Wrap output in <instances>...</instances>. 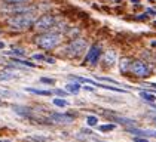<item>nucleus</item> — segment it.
I'll use <instances>...</instances> for the list:
<instances>
[{"instance_id":"ddd939ff","label":"nucleus","mask_w":156,"mask_h":142,"mask_svg":"<svg viewBox=\"0 0 156 142\" xmlns=\"http://www.w3.org/2000/svg\"><path fill=\"white\" fill-rule=\"evenodd\" d=\"M80 87H82V86H80L79 83H69V84L66 86V89H67L69 92H72V93H77V92L80 90Z\"/></svg>"},{"instance_id":"9d476101","label":"nucleus","mask_w":156,"mask_h":142,"mask_svg":"<svg viewBox=\"0 0 156 142\" xmlns=\"http://www.w3.org/2000/svg\"><path fill=\"white\" fill-rule=\"evenodd\" d=\"M126 130L135 136H155V132H150V130H141L137 129V127H128Z\"/></svg>"},{"instance_id":"f03ea898","label":"nucleus","mask_w":156,"mask_h":142,"mask_svg":"<svg viewBox=\"0 0 156 142\" xmlns=\"http://www.w3.org/2000/svg\"><path fill=\"white\" fill-rule=\"evenodd\" d=\"M36 22L34 19V12H27V13H18L8 18V25L12 30H27L33 27Z\"/></svg>"},{"instance_id":"a878e982","label":"nucleus","mask_w":156,"mask_h":142,"mask_svg":"<svg viewBox=\"0 0 156 142\" xmlns=\"http://www.w3.org/2000/svg\"><path fill=\"white\" fill-rule=\"evenodd\" d=\"M40 82L46 83V84H55V80H54V79H45V77H42V79H40Z\"/></svg>"},{"instance_id":"72a5a7b5","label":"nucleus","mask_w":156,"mask_h":142,"mask_svg":"<svg viewBox=\"0 0 156 142\" xmlns=\"http://www.w3.org/2000/svg\"><path fill=\"white\" fill-rule=\"evenodd\" d=\"M132 3H135V5H138V2H140V0H131Z\"/></svg>"},{"instance_id":"f257e3e1","label":"nucleus","mask_w":156,"mask_h":142,"mask_svg":"<svg viewBox=\"0 0 156 142\" xmlns=\"http://www.w3.org/2000/svg\"><path fill=\"white\" fill-rule=\"evenodd\" d=\"M34 42L39 47L46 49V50H52L60 45L61 42V34L58 31H43L40 34H37L34 37Z\"/></svg>"},{"instance_id":"ea45409f","label":"nucleus","mask_w":156,"mask_h":142,"mask_svg":"<svg viewBox=\"0 0 156 142\" xmlns=\"http://www.w3.org/2000/svg\"><path fill=\"white\" fill-rule=\"evenodd\" d=\"M0 142H2V141H0Z\"/></svg>"},{"instance_id":"f8f14e48","label":"nucleus","mask_w":156,"mask_h":142,"mask_svg":"<svg viewBox=\"0 0 156 142\" xmlns=\"http://www.w3.org/2000/svg\"><path fill=\"white\" fill-rule=\"evenodd\" d=\"M129 67H131L129 59H128V58H122V59H120V71H122V73L129 71Z\"/></svg>"},{"instance_id":"412c9836","label":"nucleus","mask_w":156,"mask_h":142,"mask_svg":"<svg viewBox=\"0 0 156 142\" xmlns=\"http://www.w3.org/2000/svg\"><path fill=\"white\" fill-rule=\"evenodd\" d=\"M54 104L57 106H67V101H66V99H58V98H57V99H54Z\"/></svg>"},{"instance_id":"f3484780","label":"nucleus","mask_w":156,"mask_h":142,"mask_svg":"<svg viewBox=\"0 0 156 142\" xmlns=\"http://www.w3.org/2000/svg\"><path fill=\"white\" fill-rule=\"evenodd\" d=\"M6 53L11 55V56H13V58H18V56H24L25 50H23V49H15V47H13L11 52H6Z\"/></svg>"},{"instance_id":"c85d7f7f","label":"nucleus","mask_w":156,"mask_h":142,"mask_svg":"<svg viewBox=\"0 0 156 142\" xmlns=\"http://www.w3.org/2000/svg\"><path fill=\"white\" fill-rule=\"evenodd\" d=\"M134 142H149L147 138H140V136H135L134 138Z\"/></svg>"},{"instance_id":"e433bc0d","label":"nucleus","mask_w":156,"mask_h":142,"mask_svg":"<svg viewBox=\"0 0 156 142\" xmlns=\"http://www.w3.org/2000/svg\"><path fill=\"white\" fill-rule=\"evenodd\" d=\"M153 123H155V124H156V117H153Z\"/></svg>"},{"instance_id":"2f4dec72","label":"nucleus","mask_w":156,"mask_h":142,"mask_svg":"<svg viewBox=\"0 0 156 142\" xmlns=\"http://www.w3.org/2000/svg\"><path fill=\"white\" fill-rule=\"evenodd\" d=\"M85 90H92V87H89V86H83Z\"/></svg>"},{"instance_id":"393cba45","label":"nucleus","mask_w":156,"mask_h":142,"mask_svg":"<svg viewBox=\"0 0 156 142\" xmlns=\"http://www.w3.org/2000/svg\"><path fill=\"white\" fill-rule=\"evenodd\" d=\"M98 80H103V82H107V83H113V84H119V83L116 82V80H113V79H108V77H100Z\"/></svg>"},{"instance_id":"dca6fc26","label":"nucleus","mask_w":156,"mask_h":142,"mask_svg":"<svg viewBox=\"0 0 156 142\" xmlns=\"http://www.w3.org/2000/svg\"><path fill=\"white\" fill-rule=\"evenodd\" d=\"M115 121H118V123H122V124H135V120H132V118H125V117H113Z\"/></svg>"},{"instance_id":"58836bf2","label":"nucleus","mask_w":156,"mask_h":142,"mask_svg":"<svg viewBox=\"0 0 156 142\" xmlns=\"http://www.w3.org/2000/svg\"><path fill=\"white\" fill-rule=\"evenodd\" d=\"M155 138H156V132H155Z\"/></svg>"},{"instance_id":"473e14b6","label":"nucleus","mask_w":156,"mask_h":142,"mask_svg":"<svg viewBox=\"0 0 156 142\" xmlns=\"http://www.w3.org/2000/svg\"><path fill=\"white\" fill-rule=\"evenodd\" d=\"M3 47H5V43H3V42H0V49H3Z\"/></svg>"},{"instance_id":"423d86ee","label":"nucleus","mask_w":156,"mask_h":142,"mask_svg":"<svg viewBox=\"0 0 156 142\" xmlns=\"http://www.w3.org/2000/svg\"><path fill=\"white\" fill-rule=\"evenodd\" d=\"M101 53H103V49L100 45H92V46L89 47V50H88V53H86V56H85V64H89V65H97L98 64V61L101 58Z\"/></svg>"},{"instance_id":"b1692460","label":"nucleus","mask_w":156,"mask_h":142,"mask_svg":"<svg viewBox=\"0 0 156 142\" xmlns=\"http://www.w3.org/2000/svg\"><path fill=\"white\" fill-rule=\"evenodd\" d=\"M33 59H34V61H45V62H46V56H45V55H40V53L33 55Z\"/></svg>"},{"instance_id":"39448f33","label":"nucleus","mask_w":156,"mask_h":142,"mask_svg":"<svg viewBox=\"0 0 156 142\" xmlns=\"http://www.w3.org/2000/svg\"><path fill=\"white\" fill-rule=\"evenodd\" d=\"M57 24V19L54 15H43L34 22V28L37 31H49L51 28H54Z\"/></svg>"},{"instance_id":"1a4fd4ad","label":"nucleus","mask_w":156,"mask_h":142,"mask_svg":"<svg viewBox=\"0 0 156 142\" xmlns=\"http://www.w3.org/2000/svg\"><path fill=\"white\" fill-rule=\"evenodd\" d=\"M51 118L57 123H64V124H69L73 121V117L69 114H57L55 113V114H51Z\"/></svg>"},{"instance_id":"4be33fe9","label":"nucleus","mask_w":156,"mask_h":142,"mask_svg":"<svg viewBox=\"0 0 156 142\" xmlns=\"http://www.w3.org/2000/svg\"><path fill=\"white\" fill-rule=\"evenodd\" d=\"M12 95H16L11 92V90H8V89H0V96H3V98H6V96H12Z\"/></svg>"},{"instance_id":"cd10ccee","label":"nucleus","mask_w":156,"mask_h":142,"mask_svg":"<svg viewBox=\"0 0 156 142\" xmlns=\"http://www.w3.org/2000/svg\"><path fill=\"white\" fill-rule=\"evenodd\" d=\"M52 93H57V95H60V96H67V92H66V90H61V89H57V90H54V92H52Z\"/></svg>"},{"instance_id":"5701e85b","label":"nucleus","mask_w":156,"mask_h":142,"mask_svg":"<svg viewBox=\"0 0 156 142\" xmlns=\"http://www.w3.org/2000/svg\"><path fill=\"white\" fill-rule=\"evenodd\" d=\"M6 3H12V5H23L25 2H30V0H5Z\"/></svg>"},{"instance_id":"bb28decb","label":"nucleus","mask_w":156,"mask_h":142,"mask_svg":"<svg viewBox=\"0 0 156 142\" xmlns=\"http://www.w3.org/2000/svg\"><path fill=\"white\" fill-rule=\"evenodd\" d=\"M135 19L137 21H144V19H147V13L144 12V13H140L138 16H135Z\"/></svg>"},{"instance_id":"20e7f679","label":"nucleus","mask_w":156,"mask_h":142,"mask_svg":"<svg viewBox=\"0 0 156 142\" xmlns=\"http://www.w3.org/2000/svg\"><path fill=\"white\" fill-rule=\"evenodd\" d=\"M129 71L137 77H149L152 74V68L144 61H134V62H131Z\"/></svg>"},{"instance_id":"a211bd4d","label":"nucleus","mask_w":156,"mask_h":142,"mask_svg":"<svg viewBox=\"0 0 156 142\" xmlns=\"http://www.w3.org/2000/svg\"><path fill=\"white\" fill-rule=\"evenodd\" d=\"M12 62H16V64H20V65H27V67H31V68H34V67H36L33 62L24 61V59H21V58H12Z\"/></svg>"},{"instance_id":"7c9ffc66","label":"nucleus","mask_w":156,"mask_h":142,"mask_svg":"<svg viewBox=\"0 0 156 142\" xmlns=\"http://www.w3.org/2000/svg\"><path fill=\"white\" fill-rule=\"evenodd\" d=\"M46 62H48V64H55V59L54 58H46Z\"/></svg>"},{"instance_id":"c9c22d12","label":"nucleus","mask_w":156,"mask_h":142,"mask_svg":"<svg viewBox=\"0 0 156 142\" xmlns=\"http://www.w3.org/2000/svg\"><path fill=\"white\" fill-rule=\"evenodd\" d=\"M95 142H107V141H100V139H95Z\"/></svg>"},{"instance_id":"2eb2a0df","label":"nucleus","mask_w":156,"mask_h":142,"mask_svg":"<svg viewBox=\"0 0 156 142\" xmlns=\"http://www.w3.org/2000/svg\"><path fill=\"white\" fill-rule=\"evenodd\" d=\"M27 92H31V93H36V95H42V96H51V95H52L51 90H39V89H33V87H28Z\"/></svg>"},{"instance_id":"0eeeda50","label":"nucleus","mask_w":156,"mask_h":142,"mask_svg":"<svg viewBox=\"0 0 156 142\" xmlns=\"http://www.w3.org/2000/svg\"><path fill=\"white\" fill-rule=\"evenodd\" d=\"M2 11L9 13V15H18V13H27V12H34L33 6H25V3L23 5H12L8 3V6H2Z\"/></svg>"},{"instance_id":"6ab92c4d","label":"nucleus","mask_w":156,"mask_h":142,"mask_svg":"<svg viewBox=\"0 0 156 142\" xmlns=\"http://www.w3.org/2000/svg\"><path fill=\"white\" fill-rule=\"evenodd\" d=\"M116 127L115 123H110V124H103V126H98V130L100 132H112V130Z\"/></svg>"},{"instance_id":"6e6552de","label":"nucleus","mask_w":156,"mask_h":142,"mask_svg":"<svg viewBox=\"0 0 156 142\" xmlns=\"http://www.w3.org/2000/svg\"><path fill=\"white\" fill-rule=\"evenodd\" d=\"M18 77V73L12 68H8V70L0 71V82H8V80H13Z\"/></svg>"},{"instance_id":"7ed1b4c3","label":"nucleus","mask_w":156,"mask_h":142,"mask_svg":"<svg viewBox=\"0 0 156 142\" xmlns=\"http://www.w3.org/2000/svg\"><path fill=\"white\" fill-rule=\"evenodd\" d=\"M86 47H88V42L85 40V39H80V37H76V39H73L72 42L69 43V46H67V53L70 55V56H79L80 53H83V50H86Z\"/></svg>"},{"instance_id":"4468645a","label":"nucleus","mask_w":156,"mask_h":142,"mask_svg":"<svg viewBox=\"0 0 156 142\" xmlns=\"http://www.w3.org/2000/svg\"><path fill=\"white\" fill-rule=\"evenodd\" d=\"M115 52L113 50H108L107 53H106V56H104V62L107 64V65H113V62H115Z\"/></svg>"},{"instance_id":"c756f323","label":"nucleus","mask_w":156,"mask_h":142,"mask_svg":"<svg viewBox=\"0 0 156 142\" xmlns=\"http://www.w3.org/2000/svg\"><path fill=\"white\" fill-rule=\"evenodd\" d=\"M146 13H152V15H156V11H155V9H152V8H149V9H146Z\"/></svg>"},{"instance_id":"aec40b11","label":"nucleus","mask_w":156,"mask_h":142,"mask_svg":"<svg viewBox=\"0 0 156 142\" xmlns=\"http://www.w3.org/2000/svg\"><path fill=\"white\" fill-rule=\"evenodd\" d=\"M86 123H88V126H97L98 124V117H95V116H88L86 117Z\"/></svg>"},{"instance_id":"4c0bfd02","label":"nucleus","mask_w":156,"mask_h":142,"mask_svg":"<svg viewBox=\"0 0 156 142\" xmlns=\"http://www.w3.org/2000/svg\"><path fill=\"white\" fill-rule=\"evenodd\" d=\"M153 27H156V21H155V22H153Z\"/></svg>"},{"instance_id":"9b49d317","label":"nucleus","mask_w":156,"mask_h":142,"mask_svg":"<svg viewBox=\"0 0 156 142\" xmlns=\"http://www.w3.org/2000/svg\"><path fill=\"white\" fill-rule=\"evenodd\" d=\"M140 96H141V99L147 101V102H155V101H156V95L155 93H150V92H146V90H141Z\"/></svg>"},{"instance_id":"f704fd0d","label":"nucleus","mask_w":156,"mask_h":142,"mask_svg":"<svg viewBox=\"0 0 156 142\" xmlns=\"http://www.w3.org/2000/svg\"><path fill=\"white\" fill-rule=\"evenodd\" d=\"M152 46L156 47V40H153V42H152Z\"/></svg>"}]
</instances>
